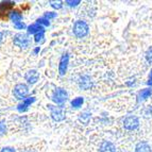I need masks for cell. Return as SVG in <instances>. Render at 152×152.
I'll use <instances>...</instances> for the list:
<instances>
[{
  "label": "cell",
  "instance_id": "obj_2",
  "mask_svg": "<svg viewBox=\"0 0 152 152\" xmlns=\"http://www.w3.org/2000/svg\"><path fill=\"white\" fill-rule=\"evenodd\" d=\"M13 43H14V45L19 47V48L26 49L31 45V38L29 36V34H27V33H17V34L14 35Z\"/></svg>",
  "mask_w": 152,
  "mask_h": 152
},
{
  "label": "cell",
  "instance_id": "obj_3",
  "mask_svg": "<svg viewBox=\"0 0 152 152\" xmlns=\"http://www.w3.org/2000/svg\"><path fill=\"white\" fill-rule=\"evenodd\" d=\"M28 94H29V87L27 84L19 83L14 87V89H13V95H14V97H15L16 99H18V100H23V101L26 100Z\"/></svg>",
  "mask_w": 152,
  "mask_h": 152
},
{
  "label": "cell",
  "instance_id": "obj_5",
  "mask_svg": "<svg viewBox=\"0 0 152 152\" xmlns=\"http://www.w3.org/2000/svg\"><path fill=\"white\" fill-rule=\"evenodd\" d=\"M68 98V94L67 91L63 88H56L54 91L53 95H52V101L56 104H62L67 100Z\"/></svg>",
  "mask_w": 152,
  "mask_h": 152
},
{
  "label": "cell",
  "instance_id": "obj_22",
  "mask_svg": "<svg viewBox=\"0 0 152 152\" xmlns=\"http://www.w3.org/2000/svg\"><path fill=\"white\" fill-rule=\"evenodd\" d=\"M146 60H147L149 63H152V47L146 52Z\"/></svg>",
  "mask_w": 152,
  "mask_h": 152
},
{
  "label": "cell",
  "instance_id": "obj_25",
  "mask_svg": "<svg viewBox=\"0 0 152 152\" xmlns=\"http://www.w3.org/2000/svg\"><path fill=\"white\" fill-rule=\"evenodd\" d=\"M1 152H16V151L11 147H5V148H3V149L1 150Z\"/></svg>",
  "mask_w": 152,
  "mask_h": 152
},
{
  "label": "cell",
  "instance_id": "obj_20",
  "mask_svg": "<svg viewBox=\"0 0 152 152\" xmlns=\"http://www.w3.org/2000/svg\"><path fill=\"white\" fill-rule=\"evenodd\" d=\"M7 132V127H5V124L3 121H0V136L5 134Z\"/></svg>",
  "mask_w": 152,
  "mask_h": 152
},
{
  "label": "cell",
  "instance_id": "obj_16",
  "mask_svg": "<svg viewBox=\"0 0 152 152\" xmlns=\"http://www.w3.org/2000/svg\"><path fill=\"white\" fill-rule=\"evenodd\" d=\"M84 102V99L82 97H77L75 98L72 101H71V107H80L83 104Z\"/></svg>",
  "mask_w": 152,
  "mask_h": 152
},
{
  "label": "cell",
  "instance_id": "obj_8",
  "mask_svg": "<svg viewBox=\"0 0 152 152\" xmlns=\"http://www.w3.org/2000/svg\"><path fill=\"white\" fill-rule=\"evenodd\" d=\"M38 78H39V72L35 69H31L29 70L27 74L25 75V79L26 81L28 82L29 84H34L37 82Z\"/></svg>",
  "mask_w": 152,
  "mask_h": 152
},
{
  "label": "cell",
  "instance_id": "obj_12",
  "mask_svg": "<svg viewBox=\"0 0 152 152\" xmlns=\"http://www.w3.org/2000/svg\"><path fill=\"white\" fill-rule=\"evenodd\" d=\"M45 32L43 26L38 25V23H32L28 27V33L29 34H37V33Z\"/></svg>",
  "mask_w": 152,
  "mask_h": 152
},
{
  "label": "cell",
  "instance_id": "obj_26",
  "mask_svg": "<svg viewBox=\"0 0 152 152\" xmlns=\"http://www.w3.org/2000/svg\"><path fill=\"white\" fill-rule=\"evenodd\" d=\"M148 84H149V85H151V86H152V69H151V72H150L149 81H148Z\"/></svg>",
  "mask_w": 152,
  "mask_h": 152
},
{
  "label": "cell",
  "instance_id": "obj_15",
  "mask_svg": "<svg viewBox=\"0 0 152 152\" xmlns=\"http://www.w3.org/2000/svg\"><path fill=\"white\" fill-rule=\"evenodd\" d=\"M10 18H11V20L14 23V25H15V23H20V20L23 19V15H21V13H19L18 11H13V12H11Z\"/></svg>",
  "mask_w": 152,
  "mask_h": 152
},
{
  "label": "cell",
  "instance_id": "obj_28",
  "mask_svg": "<svg viewBox=\"0 0 152 152\" xmlns=\"http://www.w3.org/2000/svg\"><path fill=\"white\" fill-rule=\"evenodd\" d=\"M38 50H39V47H38V48H36L35 50H34V53H36V52H37Z\"/></svg>",
  "mask_w": 152,
  "mask_h": 152
},
{
  "label": "cell",
  "instance_id": "obj_6",
  "mask_svg": "<svg viewBox=\"0 0 152 152\" xmlns=\"http://www.w3.org/2000/svg\"><path fill=\"white\" fill-rule=\"evenodd\" d=\"M138 126H140V120H138V118H137V117H135V116L127 117V118L124 119V129L130 130V131H132V130H135L136 128H138Z\"/></svg>",
  "mask_w": 152,
  "mask_h": 152
},
{
  "label": "cell",
  "instance_id": "obj_9",
  "mask_svg": "<svg viewBox=\"0 0 152 152\" xmlns=\"http://www.w3.org/2000/svg\"><path fill=\"white\" fill-rule=\"evenodd\" d=\"M79 85L82 89H89L93 86V83L91 81V78L88 76H83L80 78V81H79Z\"/></svg>",
  "mask_w": 152,
  "mask_h": 152
},
{
  "label": "cell",
  "instance_id": "obj_14",
  "mask_svg": "<svg viewBox=\"0 0 152 152\" xmlns=\"http://www.w3.org/2000/svg\"><path fill=\"white\" fill-rule=\"evenodd\" d=\"M152 95V89L151 88H144L140 91L138 94V101H142L145 99L149 98Z\"/></svg>",
  "mask_w": 152,
  "mask_h": 152
},
{
  "label": "cell",
  "instance_id": "obj_18",
  "mask_svg": "<svg viewBox=\"0 0 152 152\" xmlns=\"http://www.w3.org/2000/svg\"><path fill=\"white\" fill-rule=\"evenodd\" d=\"M50 4L52 8L56 9V10H58V9H61L63 7V2L62 1H50Z\"/></svg>",
  "mask_w": 152,
  "mask_h": 152
},
{
  "label": "cell",
  "instance_id": "obj_21",
  "mask_svg": "<svg viewBox=\"0 0 152 152\" xmlns=\"http://www.w3.org/2000/svg\"><path fill=\"white\" fill-rule=\"evenodd\" d=\"M44 17L47 18V19L49 20V19H52V18L56 17V13H54V12H46Z\"/></svg>",
  "mask_w": 152,
  "mask_h": 152
},
{
  "label": "cell",
  "instance_id": "obj_7",
  "mask_svg": "<svg viewBox=\"0 0 152 152\" xmlns=\"http://www.w3.org/2000/svg\"><path fill=\"white\" fill-rule=\"evenodd\" d=\"M69 63V54L67 52L62 54L61 60H60V64H58V72L61 76H64L67 71V67H68Z\"/></svg>",
  "mask_w": 152,
  "mask_h": 152
},
{
  "label": "cell",
  "instance_id": "obj_17",
  "mask_svg": "<svg viewBox=\"0 0 152 152\" xmlns=\"http://www.w3.org/2000/svg\"><path fill=\"white\" fill-rule=\"evenodd\" d=\"M36 23H38V25H41V26H46V27H48V26L50 25L49 20L47 19V18H45V17L38 18L37 20H36Z\"/></svg>",
  "mask_w": 152,
  "mask_h": 152
},
{
  "label": "cell",
  "instance_id": "obj_23",
  "mask_svg": "<svg viewBox=\"0 0 152 152\" xmlns=\"http://www.w3.org/2000/svg\"><path fill=\"white\" fill-rule=\"evenodd\" d=\"M66 3H67L69 7H77L78 4H80V3H81V1H80V0H76V1H70V0H67V1H66Z\"/></svg>",
  "mask_w": 152,
  "mask_h": 152
},
{
  "label": "cell",
  "instance_id": "obj_1",
  "mask_svg": "<svg viewBox=\"0 0 152 152\" xmlns=\"http://www.w3.org/2000/svg\"><path fill=\"white\" fill-rule=\"evenodd\" d=\"M72 31H74V34L77 37H79V38L85 37L89 32L88 25L83 20H77L76 23H74Z\"/></svg>",
  "mask_w": 152,
  "mask_h": 152
},
{
  "label": "cell",
  "instance_id": "obj_4",
  "mask_svg": "<svg viewBox=\"0 0 152 152\" xmlns=\"http://www.w3.org/2000/svg\"><path fill=\"white\" fill-rule=\"evenodd\" d=\"M48 109L50 110L51 118L54 121H62L65 119V111L62 107H54V105L49 104Z\"/></svg>",
  "mask_w": 152,
  "mask_h": 152
},
{
  "label": "cell",
  "instance_id": "obj_19",
  "mask_svg": "<svg viewBox=\"0 0 152 152\" xmlns=\"http://www.w3.org/2000/svg\"><path fill=\"white\" fill-rule=\"evenodd\" d=\"M44 34H45V32H41V33L35 34V36H34V41H35L36 43H41V42H43L44 41Z\"/></svg>",
  "mask_w": 152,
  "mask_h": 152
},
{
  "label": "cell",
  "instance_id": "obj_13",
  "mask_svg": "<svg viewBox=\"0 0 152 152\" xmlns=\"http://www.w3.org/2000/svg\"><path fill=\"white\" fill-rule=\"evenodd\" d=\"M135 152H151V148L147 142H140L136 145Z\"/></svg>",
  "mask_w": 152,
  "mask_h": 152
},
{
  "label": "cell",
  "instance_id": "obj_27",
  "mask_svg": "<svg viewBox=\"0 0 152 152\" xmlns=\"http://www.w3.org/2000/svg\"><path fill=\"white\" fill-rule=\"evenodd\" d=\"M3 39V34L1 32H0V44H1V42H2Z\"/></svg>",
  "mask_w": 152,
  "mask_h": 152
},
{
  "label": "cell",
  "instance_id": "obj_11",
  "mask_svg": "<svg viewBox=\"0 0 152 152\" xmlns=\"http://www.w3.org/2000/svg\"><path fill=\"white\" fill-rule=\"evenodd\" d=\"M35 101V97H29V98H27L26 100H23V103H20L19 105H18V111L19 112H25L28 110V107L30 105L31 103H33V102Z\"/></svg>",
  "mask_w": 152,
  "mask_h": 152
},
{
  "label": "cell",
  "instance_id": "obj_10",
  "mask_svg": "<svg viewBox=\"0 0 152 152\" xmlns=\"http://www.w3.org/2000/svg\"><path fill=\"white\" fill-rule=\"evenodd\" d=\"M100 152H116V148L111 142H107V140H104L103 142L100 146Z\"/></svg>",
  "mask_w": 152,
  "mask_h": 152
},
{
  "label": "cell",
  "instance_id": "obj_24",
  "mask_svg": "<svg viewBox=\"0 0 152 152\" xmlns=\"http://www.w3.org/2000/svg\"><path fill=\"white\" fill-rule=\"evenodd\" d=\"M15 28L16 29H19V30H23V29L26 28V25L23 23V21H20V23H15Z\"/></svg>",
  "mask_w": 152,
  "mask_h": 152
}]
</instances>
